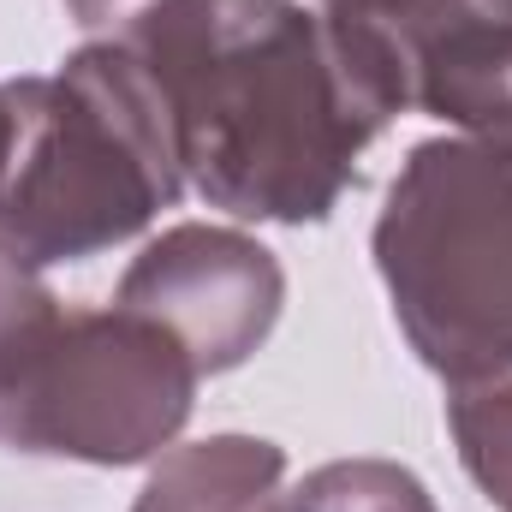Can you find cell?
Instances as JSON below:
<instances>
[{
    "instance_id": "obj_12",
    "label": "cell",
    "mask_w": 512,
    "mask_h": 512,
    "mask_svg": "<svg viewBox=\"0 0 512 512\" xmlns=\"http://www.w3.org/2000/svg\"><path fill=\"white\" fill-rule=\"evenodd\" d=\"M12 131H18V114H12L6 84H0V179H6V161H12Z\"/></svg>"
},
{
    "instance_id": "obj_7",
    "label": "cell",
    "mask_w": 512,
    "mask_h": 512,
    "mask_svg": "<svg viewBox=\"0 0 512 512\" xmlns=\"http://www.w3.org/2000/svg\"><path fill=\"white\" fill-rule=\"evenodd\" d=\"M286 495V447L262 435H203L167 447L131 512H274Z\"/></svg>"
},
{
    "instance_id": "obj_5",
    "label": "cell",
    "mask_w": 512,
    "mask_h": 512,
    "mask_svg": "<svg viewBox=\"0 0 512 512\" xmlns=\"http://www.w3.org/2000/svg\"><path fill=\"white\" fill-rule=\"evenodd\" d=\"M340 78L376 126L399 114L489 137L512 84V0H322Z\"/></svg>"
},
{
    "instance_id": "obj_3",
    "label": "cell",
    "mask_w": 512,
    "mask_h": 512,
    "mask_svg": "<svg viewBox=\"0 0 512 512\" xmlns=\"http://www.w3.org/2000/svg\"><path fill=\"white\" fill-rule=\"evenodd\" d=\"M370 251L423 370L447 387L512 376V143L465 131L417 143Z\"/></svg>"
},
{
    "instance_id": "obj_2",
    "label": "cell",
    "mask_w": 512,
    "mask_h": 512,
    "mask_svg": "<svg viewBox=\"0 0 512 512\" xmlns=\"http://www.w3.org/2000/svg\"><path fill=\"white\" fill-rule=\"evenodd\" d=\"M6 96L18 131L0 179V245L30 268L114 251L179 203V143L126 42H84L48 78H12Z\"/></svg>"
},
{
    "instance_id": "obj_4",
    "label": "cell",
    "mask_w": 512,
    "mask_h": 512,
    "mask_svg": "<svg viewBox=\"0 0 512 512\" xmlns=\"http://www.w3.org/2000/svg\"><path fill=\"white\" fill-rule=\"evenodd\" d=\"M197 364L137 310H60L36 352L0 382V447L30 459L143 465L161 459L197 405Z\"/></svg>"
},
{
    "instance_id": "obj_8",
    "label": "cell",
    "mask_w": 512,
    "mask_h": 512,
    "mask_svg": "<svg viewBox=\"0 0 512 512\" xmlns=\"http://www.w3.org/2000/svg\"><path fill=\"white\" fill-rule=\"evenodd\" d=\"M274 512H441L429 483L399 459H328L298 477Z\"/></svg>"
},
{
    "instance_id": "obj_11",
    "label": "cell",
    "mask_w": 512,
    "mask_h": 512,
    "mask_svg": "<svg viewBox=\"0 0 512 512\" xmlns=\"http://www.w3.org/2000/svg\"><path fill=\"white\" fill-rule=\"evenodd\" d=\"M155 0H66V12H72V24L90 36V42H102V36H120L131 30L143 12H149Z\"/></svg>"
},
{
    "instance_id": "obj_1",
    "label": "cell",
    "mask_w": 512,
    "mask_h": 512,
    "mask_svg": "<svg viewBox=\"0 0 512 512\" xmlns=\"http://www.w3.org/2000/svg\"><path fill=\"white\" fill-rule=\"evenodd\" d=\"M102 42L149 66L185 185L233 221H328L382 137L304 0H155Z\"/></svg>"
},
{
    "instance_id": "obj_10",
    "label": "cell",
    "mask_w": 512,
    "mask_h": 512,
    "mask_svg": "<svg viewBox=\"0 0 512 512\" xmlns=\"http://www.w3.org/2000/svg\"><path fill=\"white\" fill-rule=\"evenodd\" d=\"M60 322V298L48 292L42 268H30L12 245H0V382L36 352V340Z\"/></svg>"
},
{
    "instance_id": "obj_6",
    "label": "cell",
    "mask_w": 512,
    "mask_h": 512,
    "mask_svg": "<svg viewBox=\"0 0 512 512\" xmlns=\"http://www.w3.org/2000/svg\"><path fill=\"white\" fill-rule=\"evenodd\" d=\"M114 304L167 328L197 376H227L268 346L286 310V268L239 227L179 221L131 256Z\"/></svg>"
},
{
    "instance_id": "obj_9",
    "label": "cell",
    "mask_w": 512,
    "mask_h": 512,
    "mask_svg": "<svg viewBox=\"0 0 512 512\" xmlns=\"http://www.w3.org/2000/svg\"><path fill=\"white\" fill-rule=\"evenodd\" d=\"M447 429H453L459 465L483 489V501L495 512H512V376L453 387Z\"/></svg>"
},
{
    "instance_id": "obj_13",
    "label": "cell",
    "mask_w": 512,
    "mask_h": 512,
    "mask_svg": "<svg viewBox=\"0 0 512 512\" xmlns=\"http://www.w3.org/2000/svg\"><path fill=\"white\" fill-rule=\"evenodd\" d=\"M495 143H512V84H507V102H501V114H495V131H489Z\"/></svg>"
}]
</instances>
